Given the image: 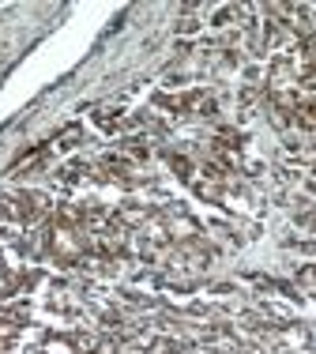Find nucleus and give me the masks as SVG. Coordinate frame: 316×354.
<instances>
[{
	"label": "nucleus",
	"instance_id": "f257e3e1",
	"mask_svg": "<svg viewBox=\"0 0 316 354\" xmlns=\"http://www.w3.org/2000/svg\"><path fill=\"white\" fill-rule=\"evenodd\" d=\"M79 136H83V132H79V124H68L64 132H57V136L46 143V147H49V155H61V151H72V147L79 143Z\"/></svg>",
	"mask_w": 316,
	"mask_h": 354
},
{
	"label": "nucleus",
	"instance_id": "f03ea898",
	"mask_svg": "<svg viewBox=\"0 0 316 354\" xmlns=\"http://www.w3.org/2000/svg\"><path fill=\"white\" fill-rule=\"evenodd\" d=\"M121 106H95V121L102 124V129H117L121 124Z\"/></svg>",
	"mask_w": 316,
	"mask_h": 354
}]
</instances>
